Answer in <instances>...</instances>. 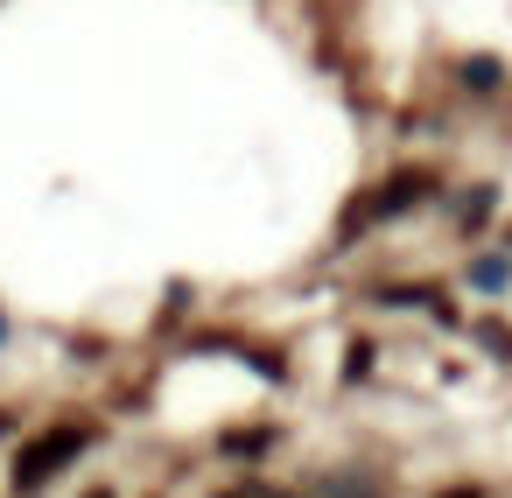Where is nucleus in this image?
<instances>
[{
	"label": "nucleus",
	"instance_id": "f257e3e1",
	"mask_svg": "<svg viewBox=\"0 0 512 498\" xmlns=\"http://www.w3.org/2000/svg\"><path fill=\"white\" fill-rule=\"evenodd\" d=\"M78 449H85V435H78V428H50V435H36V442L15 456V491H43V484H50Z\"/></svg>",
	"mask_w": 512,
	"mask_h": 498
},
{
	"label": "nucleus",
	"instance_id": "f03ea898",
	"mask_svg": "<svg viewBox=\"0 0 512 498\" xmlns=\"http://www.w3.org/2000/svg\"><path fill=\"white\" fill-rule=\"evenodd\" d=\"M442 498H477V491H442Z\"/></svg>",
	"mask_w": 512,
	"mask_h": 498
},
{
	"label": "nucleus",
	"instance_id": "7ed1b4c3",
	"mask_svg": "<svg viewBox=\"0 0 512 498\" xmlns=\"http://www.w3.org/2000/svg\"><path fill=\"white\" fill-rule=\"evenodd\" d=\"M92 498H106V491H92Z\"/></svg>",
	"mask_w": 512,
	"mask_h": 498
}]
</instances>
